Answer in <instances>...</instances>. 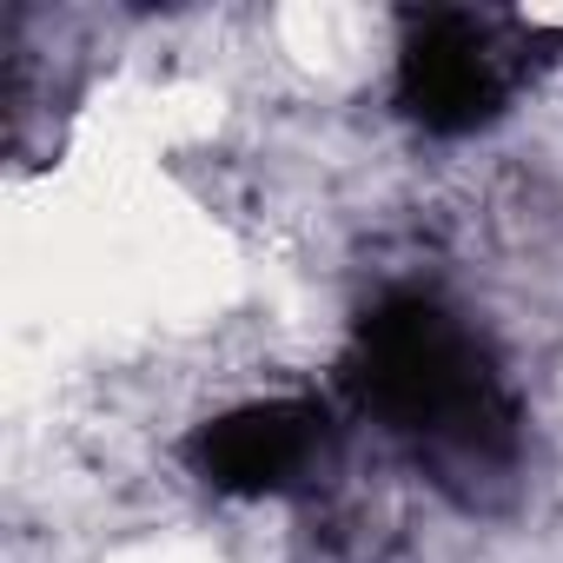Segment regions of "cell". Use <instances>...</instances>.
<instances>
[{
    "mask_svg": "<svg viewBox=\"0 0 563 563\" xmlns=\"http://www.w3.org/2000/svg\"><path fill=\"white\" fill-rule=\"evenodd\" d=\"M510 54H523V47L504 41L497 21L431 14V21H418V41L405 47V107L438 133H464V126L490 120L497 100L510 93V80H517Z\"/></svg>",
    "mask_w": 563,
    "mask_h": 563,
    "instance_id": "obj_1",
    "label": "cell"
}]
</instances>
